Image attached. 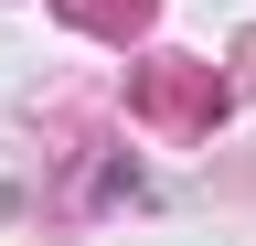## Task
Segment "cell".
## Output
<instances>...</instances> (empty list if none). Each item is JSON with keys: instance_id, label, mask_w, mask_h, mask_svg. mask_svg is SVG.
<instances>
[{"instance_id": "cell-1", "label": "cell", "mask_w": 256, "mask_h": 246, "mask_svg": "<svg viewBox=\"0 0 256 246\" xmlns=\"http://www.w3.org/2000/svg\"><path fill=\"white\" fill-rule=\"evenodd\" d=\"M150 107H160V118H214V107H224V86H214V75H192V65H160V75H150Z\"/></svg>"}, {"instance_id": "cell-2", "label": "cell", "mask_w": 256, "mask_h": 246, "mask_svg": "<svg viewBox=\"0 0 256 246\" xmlns=\"http://www.w3.org/2000/svg\"><path fill=\"white\" fill-rule=\"evenodd\" d=\"M75 22H96V33H128V22H150V0H64Z\"/></svg>"}]
</instances>
